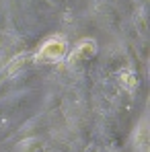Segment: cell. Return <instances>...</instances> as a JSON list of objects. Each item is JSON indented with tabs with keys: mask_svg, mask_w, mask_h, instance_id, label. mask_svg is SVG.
Here are the masks:
<instances>
[{
	"mask_svg": "<svg viewBox=\"0 0 150 152\" xmlns=\"http://www.w3.org/2000/svg\"><path fill=\"white\" fill-rule=\"evenodd\" d=\"M53 41H56V39L48 41V43H45V48H43V51H41V53H37V58H45L48 53H50L51 60H53V58H60V56H62V51H64V43H62V39H60V41H58V45H53Z\"/></svg>",
	"mask_w": 150,
	"mask_h": 152,
	"instance_id": "cell-1",
	"label": "cell"
}]
</instances>
